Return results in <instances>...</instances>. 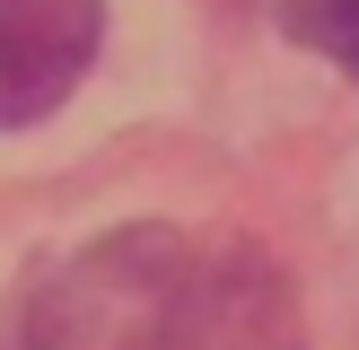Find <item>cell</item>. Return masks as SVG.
I'll return each instance as SVG.
<instances>
[{"label": "cell", "mask_w": 359, "mask_h": 350, "mask_svg": "<svg viewBox=\"0 0 359 350\" xmlns=\"http://www.w3.org/2000/svg\"><path fill=\"white\" fill-rule=\"evenodd\" d=\"M184 262H193V245L175 227H114L88 254L53 262L18 298L0 350H132Z\"/></svg>", "instance_id": "cell-1"}, {"label": "cell", "mask_w": 359, "mask_h": 350, "mask_svg": "<svg viewBox=\"0 0 359 350\" xmlns=\"http://www.w3.org/2000/svg\"><path fill=\"white\" fill-rule=\"evenodd\" d=\"M280 27L359 79V0H280Z\"/></svg>", "instance_id": "cell-4"}, {"label": "cell", "mask_w": 359, "mask_h": 350, "mask_svg": "<svg viewBox=\"0 0 359 350\" xmlns=\"http://www.w3.org/2000/svg\"><path fill=\"white\" fill-rule=\"evenodd\" d=\"M228 9H237V0H228Z\"/></svg>", "instance_id": "cell-5"}, {"label": "cell", "mask_w": 359, "mask_h": 350, "mask_svg": "<svg viewBox=\"0 0 359 350\" xmlns=\"http://www.w3.org/2000/svg\"><path fill=\"white\" fill-rule=\"evenodd\" d=\"M105 44V0H0V132L44 122Z\"/></svg>", "instance_id": "cell-3"}, {"label": "cell", "mask_w": 359, "mask_h": 350, "mask_svg": "<svg viewBox=\"0 0 359 350\" xmlns=\"http://www.w3.org/2000/svg\"><path fill=\"white\" fill-rule=\"evenodd\" d=\"M132 350H307V324H298L290 280L263 254L228 245V254H193L175 272V289L158 298Z\"/></svg>", "instance_id": "cell-2"}]
</instances>
